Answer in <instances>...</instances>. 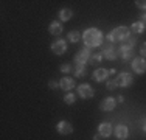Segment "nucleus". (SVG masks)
<instances>
[{"label":"nucleus","instance_id":"28","mask_svg":"<svg viewBox=\"0 0 146 140\" xmlns=\"http://www.w3.org/2000/svg\"><path fill=\"white\" fill-rule=\"evenodd\" d=\"M140 128H141L143 132H146V118H141L140 120Z\"/></svg>","mask_w":146,"mask_h":140},{"label":"nucleus","instance_id":"9","mask_svg":"<svg viewBox=\"0 0 146 140\" xmlns=\"http://www.w3.org/2000/svg\"><path fill=\"white\" fill-rule=\"evenodd\" d=\"M51 51H53L54 55H64L65 51H67V39H61L59 37L58 41H54L53 44H51Z\"/></svg>","mask_w":146,"mask_h":140},{"label":"nucleus","instance_id":"1","mask_svg":"<svg viewBox=\"0 0 146 140\" xmlns=\"http://www.w3.org/2000/svg\"><path fill=\"white\" fill-rule=\"evenodd\" d=\"M103 39H104V34H103L101 30H98V28H87V30L82 33L84 45L89 47V48L103 45Z\"/></svg>","mask_w":146,"mask_h":140},{"label":"nucleus","instance_id":"13","mask_svg":"<svg viewBox=\"0 0 146 140\" xmlns=\"http://www.w3.org/2000/svg\"><path fill=\"white\" fill-rule=\"evenodd\" d=\"M107 78H109V70H106V69H96L95 72H93V79H95L96 83H103V81H106Z\"/></svg>","mask_w":146,"mask_h":140},{"label":"nucleus","instance_id":"21","mask_svg":"<svg viewBox=\"0 0 146 140\" xmlns=\"http://www.w3.org/2000/svg\"><path fill=\"white\" fill-rule=\"evenodd\" d=\"M81 36H82V34L79 33V31H68L67 41H68V42H78L79 39H81Z\"/></svg>","mask_w":146,"mask_h":140},{"label":"nucleus","instance_id":"3","mask_svg":"<svg viewBox=\"0 0 146 140\" xmlns=\"http://www.w3.org/2000/svg\"><path fill=\"white\" fill-rule=\"evenodd\" d=\"M135 44H137V39L131 36L126 42H123V44L120 45V48H118V56H120L121 59H124V61H127V59H134V47H135Z\"/></svg>","mask_w":146,"mask_h":140},{"label":"nucleus","instance_id":"22","mask_svg":"<svg viewBox=\"0 0 146 140\" xmlns=\"http://www.w3.org/2000/svg\"><path fill=\"white\" fill-rule=\"evenodd\" d=\"M64 101L67 104H73L76 101V97H75V93H72V92H68V93H65V97H64Z\"/></svg>","mask_w":146,"mask_h":140},{"label":"nucleus","instance_id":"17","mask_svg":"<svg viewBox=\"0 0 146 140\" xmlns=\"http://www.w3.org/2000/svg\"><path fill=\"white\" fill-rule=\"evenodd\" d=\"M145 30H146V25L141 20H137V22H132V25H131V31H134V33H137V34H141V33H145Z\"/></svg>","mask_w":146,"mask_h":140},{"label":"nucleus","instance_id":"8","mask_svg":"<svg viewBox=\"0 0 146 140\" xmlns=\"http://www.w3.org/2000/svg\"><path fill=\"white\" fill-rule=\"evenodd\" d=\"M132 69H134L135 73H138V75H143L146 72V59L141 58V56H137V58L132 59Z\"/></svg>","mask_w":146,"mask_h":140},{"label":"nucleus","instance_id":"24","mask_svg":"<svg viewBox=\"0 0 146 140\" xmlns=\"http://www.w3.org/2000/svg\"><path fill=\"white\" fill-rule=\"evenodd\" d=\"M135 5H137V8L146 11V0H137V2H135Z\"/></svg>","mask_w":146,"mask_h":140},{"label":"nucleus","instance_id":"23","mask_svg":"<svg viewBox=\"0 0 146 140\" xmlns=\"http://www.w3.org/2000/svg\"><path fill=\"white\" fill-rule=\"evenodd\" d=\"M106 87H107V90H115L117 89V81H115V78H112V79H109V81L106 83Z\"/></svg>","mask_w":146,"mask_h":140},{"label":"nucleus","instance_id":"6","mask_svg":"<svg viewBox=\"0 0 146 140\" xmlns=\"http://www.w3.org/2000/svg\"><path fill=\"white\" fill-rule=\"evenodd\" d=\"M115 81H117L118 87H129V86H132V83H134V76H132L129 72H121V73H117Z\"/></svg>","mask_w":146,"mask_h":140},{"label":"nucleus","instance_id":"31","mask_svg":"<svg viewBox=\"0 0 146 140\" xmlns=\"http://www.w3.org/2000/svg\"><path fill=\"white\" fill-rule=\"evenodd\" d=\"M113 75H117V72H115L113 69H110V70H109V76H113Z\"/></svg>","mask_w":146,"mask_h":140},{"label":"nucleus","instance_id":"25","mask_svg":"<svg viewBox=\"0 0 146 140\" xmlns=\"http://www.w3.org/2000/svg\"><path fill=\"white\" fill-rule=\"evenodd\" d=\"M61 72H62V73L72 72V65H70V64H62V65H61Z\"/></svg>","mask_w":146,"mask_h":140},{"label":"nucleus","instance_id":"12","mask_svg":"<svg viewBox=\"0 0 146 140\" xmlns=\"http://www.w3.org/2000/svg\"><path fill=\"white\" fill-rule=\"evenodd\" d=\"M113 134H115V137L118 140H126L129 137V129H127L126 125H118V126H115V129H113Z\"/></svg>","mask_w":146,"mask_h":140},{"label":"nucleus","instance_id":"20","mask_svg":"<svg viewBox=\"0 0 146 140\" xmlns=\"http://www.w3.org/2000/svg\"><path fill=\"white\" fill-rule=\"evenodd\" d=\"M103 59L104 58H103L101 53H92V56H90V59H89V64L90 65H96V64H100Z\"/></svg>","mask_w":146,"mask_h":140},{"label":"nucleus","instance_id":"26","mask_svg":"<svg viewBox=\"0 0 146 140\" xmlns=\"http://www.w3.org/2000/svg\"><path fill=\"white\" fill-rule=\"evenodd\" d=\"M140 56L141 58H146V42H143L140 45Z\"/></svg>","mask_w":146,"mask_h":140},{"label":"nucleus","instance_id":"14","mask_svg":"<svg viewBox=\"0 0 146 140\" xmlns=\"http://www.w3.org/2000/svg\"><path fill=\"white\" fill-rule=\"evenodd\" d=\"M98 132L103 135V137H110V134H112V125H110L109 121H103V123H100Z\"/></svg>","mask_w":146,"mask_h":140},{"label":"nucleus","instance_id":"27","mask_svg":"<svg viewBox=\"0 0 146 140\" xmlns=\"http://www.w3.org/2000/svg\"><path fill=\"white\" fill-rule=\"evenodd\" d=\"M48 87H50V89H56V87H61V84L56 83V81H50L48 83Z\"/></svg>","mask_w":146,"mask_h":140},{"label":"nucleus","instance_id":"18","mask_svg":"<svg viewBox=\"0 0 146 140\" xmlns=\"http://www.w3.org/2000/svg\"><path fill=\"white\" fill-rule=\"evenodd\" d=\"M72 17H73V11L70 8H62L61 11H59V19H61L62 22H67Z\"/></svg>","mask_w":146,"mask_h":140},{"label":"nucleus","instance_id":"19","mask_svg":"<svg viewBox=\"0 0 146 140\" xmlns=\"http://www.w3.org/2000/svg\"><path fill=\"white\" fill-rule=\"evenodd\" d=\"M73 75H75V78H82V76L87 75V70H86L84 65H75L73 67Z\"/></svg>","mask_w":146,"mask_h":140},{"label":"nucleus","instance_id":"16","mask_svg":"<svg viewBox=\"0 0 146 140\" xmlns=\"http://www.w3.org/2000/svg\"><path fill=\"white\" fill-rule=\"evenodd\" d=\"M59 84H61V89H62V90H72L73 87L76 86V84H75V79L70 78V76H64V78L59 81Z\"/></svg>","mask_w":146,"mask_h":140},{"label":"nucleus","instance_id":"4","mask_svg":"<svg viewBox=\"0 0 146 140\" xmlns=\"http://www.w3.org/2000/svg\"><path fill=\"white\" fill-rule=\"evenodd\" d=\"M90 56H92V53H90V48L89 47H82L81 50L75 55L73 62H75V65H86L89 62Z\"/></svg>","mask_w":146,"mask_h":140},{"label":"nucleus","instance_id":"32","mask_svg":"<svg viewBox=\"0 0 146 140\" xmlns=\"http://www.w3.org/2000/svg\"><path fill=\"white\" fill-rule=\"evenodd\" d=\"M123 101H124V97H121V95H120V97L117 98V103H123Z\"/></svg>","mask_w":146,"mask_h":140},{"label":"nucleus","instance_id":"2","mask_svg":"<svg viewBox=\"0 0 146 140\" xmlns=\"http://www.w3.org/2000/svg\"><path fill=\"white\" fill-rule=\"evenodd\" d=\"M129 37H131V28L121 25V27L113 28V30L106 36V39H107V42H110V44H113V42H121V44H123V42H126Z\"/></svg>","mask_w":146,"mask_h":140},{"label":"nucleus","instance_id":"30","mask_svg":"<svg viewBox=\"0 0 146 140\" xmlns=\"http://www.w3.org/2000/svg\"><path fill=\"white\" fill-rule=\"evenodd\" d=\"M140 20H141V22H143L145 25H146V11H145L143 14H141V19H140Z\"/></svg>","mask_w":146,"mask_h":140},{"label":"nucleus","instance_id":"7","mask_svg":"<svg viewBox=\"0 0 146 140\" xmlns=\"http://www.w3.org/2000/svg\"><path fill=\"white\" fill-rule=\"evenodd\" d=\"M78 95L81 98H84V100H87V98H92L95 95V90H93V87L90 86V84L82 83L78 86Z\"/></svg>","mask_w":146,"mask_h":140},{"label":"nucleus","instance_id":"29","mask_svg":"<svg viewBox=\"0 0 146 140\" xmlns=\"http://www.w3.org/2000/svg\"><path fill=\"white\" fill-rule=\"evenodd\" d=\"M104 137H103V135L101 134H100V132H98V134H95V135H93V140H103Z\"/></svg>","mask_w":146,"mask_h":140},{"label":"nucleus","instance_id":"15","mask_svg":"<svg viewBox=\"0 0 146 140\" xmlns=\"http://www.w3.org/2000/svg\"><path fill=\"white\" fill-rule=\"evenodd\" d=\"M62 23L59 22V20H53V22L50 23V27H48V31H50V34H53V36H59V34L62 33Z\"/></svg>","mask_w":146,"mask_h":140},{"label":"nucleus","instance_id":"11","mask_svg":"<svg viewBox=\"0 0 146 140\" xmlns=\"http://www.w3.org/2000/svg\"><path fill=\"white\" fill-rule=\"evenodd\" d=\"M56 131L59 132V134H62V135H68V134H72V132H73V126H72L70 121L61 120L56 125Z\"/></svg>","mask_w":146,"mask_h":140},{"label":"nucleus","instance_id":"5","mask_svg":"<svg viewBox=\"0 0 146 140\" xmlns=\"http://www.w3.org/2000/svg\"><path fill=\"white\" fill-rule=\"evenodd\" d=\"M100 53L103 55L104 59H109V61H113V59L118 58V50L112 44H109V42L101 45V51H100Z\"/></svg>","mask_w":146,"mask_h":140},{"label":"nucleus","instance_id":"10","mask_svg":"<svg viewBox=\"0 0 146 140\" xmlns=\"http://www.w3.org/2000/svg\"><path fill=\"white\" fill-rule=\"evenodd\" d=\"M115 106H117V98H112V97H106L101 103H100V109L104 111V112L113 111Z\"/></svg>","mask_w":146,"mask_h":140}]
</instances>
